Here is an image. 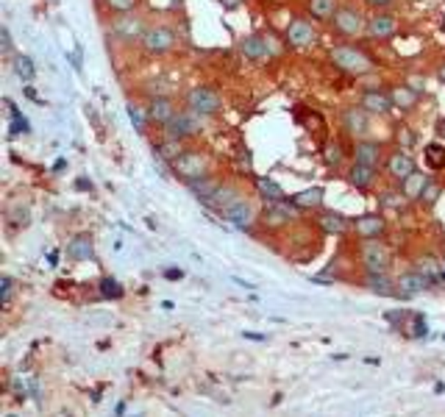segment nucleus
Instances as JSON below:
<instances>
[{"instance_id": "f257e3e1", "label": "nucleus", "mask_w": 445, "mask_h": 417, "mask_svg": "<svg viewBox=\"0 0 445 417\" xmlns=\"http://www.w3.org/2000/svg\"><path fill=\"white\" fill-rule=\"evenodd\" d=\"M329 62H331V64H334L340 73H345V76H354V78L370 76V73L376 70V62H373V56H370L365 48L354 45V42H340V45H331V48H329Z\"/></svg>"}, {"instance_id": "f03ea898", "label": "nucleus", "mask_w": 445, "mask_h": 417, "mask_svg": "<svg viewBox=\"0 0 445 417\" xmlns=\"http://www.w3.org/2000/svg\"><path fill=\"white\" fill-rule=\"evenodd\" d=\"M148 17L142 12H125V15H112L109 17V31L117 42L123 45H139L145 31H148Z\"/></svg>"}, {"instance_id": "7ed1b4c3", "label": "nucleus", "mask_w": 445, "mask_h": 417, "mask_svg": "<svg viewBox=\"0 0 445 417\" xmlns=\"http://www.w3.org/2000/svg\"><path fill=\"white\" fill-rule=\"evenodd\" d=\"M175 48H178V34L167 23H150L145 37H142V42H139V51L145 56H150V59H162V56L173 53Z\"/></svg>"}, {"instance_id": "20e7f679", "label": "nucleus", "mask_w": 445, "mask_h": 417, "mask_svg": "<svg viewBox=\"0 0 445 417\" xmlns=\"http://www.w3.org/2000/svg\"><path fill=\"white\" fill-rule=\"evenodd\" d=\"M170 167H173V175L178 181L192 184V181H198V178L211 172V156L206 150H200V148H186Z\"/></svg>"}, {"instance_id": "39448f33", "label": "nucleus", "mask_w": 445, "mask_h": 417, "mask_svg": "<svg viewBox=\"0 0 445 417\" xmlns=\"http://www.w3.org/2000/svg\"><path fill=\"white\" fill-rule=\"evenodd\" d=\"M331 31L337 34V37H342V39H359V37H365V28H367V15L359 9V6H354V3H340V9H337V15L331 17Z\"/></svg>"}, {"instance_id": "423d86ee", "label": "nucleus", "mask_w": 445, "mask_h": 417, "mask_svg": "<svg viewBox=\"0 0 445 417\" xmlns=\"http://www.w3.org/2000/svg\"><path fill=\"white\" fill-rule=\"evenodd\" d=\"M284 42L293 51H309L320 42V31H317V26L312 23L309 15H295L284 28Z\"/></svg>"}, {"instance_id": "0eeeda50", "label": "nucleus", "mask_w": 445, "mask_h": 417, "mask_svg": "<svg viewBox=\"0 0 445 417\" xmlns=\"http://www.w3.org/2000/svg\"><path fill=\"white\" fill-rule=\"evenodd\" d=\"M184 106H189L192 112H198L209 120V117H217L222 112V95L211 84H195L192 89H186Z\"/></svg>"}, {"instance_id": "6e6552de", "label": "nucleus", "mask_w": 445, "mask_h": 417, "mask_svg": "<svg viewBox=\"0 0 445 417\" xmlns=\"http://www.w3.org/2000/svg\"><path fill=\"white\" fill-rule=\"evenodd\" d=\"M203 125H206V117L203 114H198V112H192L189 106H181L178 112H175V117L162 128V136H175V139H195L200 131H203Z\"/></svg>"}, {"instance_id": "1a4fd4ad", "label": "nucleus", "mask_w": 445, "mask_h": 417, "mask_svg": "<svg viewBox=\"0 0 445 417\" xmlns=\"http://www.w3.org/2000/svg\"><path fill=\"white\" fill-rule=\"evenodd\" d=\"M401 28V20L398 15L392 12H373L367 17V28H365V37L370 42H390Z\"/></svg>"}, {"instance_id": "9d476101", "label": "nucleus", "mask_w": 445, "mask_h": 417, "mask_svg": "<svg viewBox=\"0 0 445 417\" xmlns=\"http://www.w3.org/2000/svg\"><path fill=\"white\" fill-rule=\"evenodd\" d=\"M340 125H342V131H345L348 136H354V139H365V136L370 134L373 117H370L359 103H354V106H345V109L340 112Z\"/></svg>"}, {"instance_id": "9b49d317", "label": "nucleus", "mask_w": 445, "mask_h": 417, "mask_svg": "<svg viewBox=\"0 0 445 417\" xmlns=\"http://www.w3.org/2000/svg\"><path fill=\"white\" fill-rule=\"evenodd\" d=\"M351 156L356 164H365V167H376L381 170L384 167V159H387V148L378 142V139H354V148H351Z\"/></svg>"}, {"instance_id": "f8f14e48", "label": "nucleus", "mask_w": 445, "mask_h": 417, "mask_svg": "<svg viewBox=\"0 0 445 417\" xmlns=\"http://www.w3.org/2000/svg\"><path fill=\"white\" fill-rule=\"evenodd\" d=\"M359 262L367 273H387L390 267V251L378 240H365L359 248Z\"/></svg>"}, {"instance_id": "ddd939ff", "label": "nucleus", "mask_w": 445, "mask_h": 417, "mask_svg": "<svg viewBox=\"0 0 445 417\" xmlns=\"http://www.w3.org/2000/svg\"><path fill=\"white\" fill-rule=\"evenodd\" d=\"M384 170H387V175L392 178V181H403V178H409L415 170H417V164H415V156L406 150V148H392V150H387V159H384Z\"/></svg>"}, {"instance_id": "4468645a", "label": "nucleus", "mask_w": 445, "mask_h": 417, "mask_svg": "<svg viewBox=\"0 0 445 417\" xmlns=\"http://www.w3.org/2000/svg\"><path fill=\"white\" fill-rule=\"evenodd\" d=\"M370 117H387L395 106H392V98H390V89H378V87H367L359 92V100H356Z\"/></svg>"}, {"instance_id": "2eb2a0df", "label": "nucleus", "mask_w": 445, "mask_h": 417, "mask_svg": "<svg viewBox=\"0 0 445 417\" xmlns=\"http://www.w3.org/2000/svg\"><path fill=\"white\" fill-rule=\"evenodd\" d=\"M240 53H243V59L256 62V64L270 62L273 59V39L265 34H248L240 39Z\"/></svg>"}, {"instance_id": "dca6fc26", "label": "nucleus", "mask_w": 445, "mask_h": 417, "mask_svg": "<svg viewBox=\"0 0 445 417\" xmlns=\"http://www.w3.org/2000/svg\"><path fill=\"white\" fill-rule=\"evenodd\" d=\"M222 218H226L229 223H234V229H240V231H251V229H254V223H256L254 203H251L245 195H240L232 206L222 208Z\"/></svg>"}, {"instance_id": "f3484780", "label": "nucleus", "mask_w": 445, "mask_h": 417, "mask_svg": "<svg viewBox=\"0 0 445 417\" xmlns=\"http://www.w3.org/2000/svg\"><path fill=\"white\" fill-rule=\"evenodd\" d=\"M181 106L170 98V95H153L148 103H145V112H148V120H150V125H156V128H164L173 117H175V112H178Z\"/></svg>"}, {"instance_id": "a211bd4d", "label": "nucleus", "mask_w": 445, "mask_h": 417, "mask_svg": "<svg viewBox=\"0 0 445 417\" xmlns=\"http://www.w3.org/2000/svg\"><path fill=\"white\" fill-rule=\"evenodd\" d=\"M293 203L290 200H281V203H268V208L262 212V226L268 229V231H279V229H284V226H290L293 223Z\"/></svg>"}, {"instance_id": "6ab92c4d", "label": "nucleus", "mask_w": 445, "mask_h": 417, "mask_svg": "<svg viewBox=\"0 0 445 417\" xmlns=\"http://www.w3.org/2000/svg\"><path fill=\"white\" fill-rule=\"evenodd\" d=\"M390 98H392V106L406 114V112H415L420 106V89H415L409 81H401V84H392L390 87Z\"/></svg>"}, {"instance_id": "aec40b11", "label": "nucleus", "mask_w": 445, "mask_h": 417, "mask_svg": "<svg viewBox=\"0 0 445 417\" xmlns=\"http://www.w3.org/2000/svg\"><path fill=\"white\" fill-rule=\"evenodd\" d=\"M354 229L362 240H381L384 231H387V223L381 215H362L354 220Z\"/></svg>"}, {"instance_id": "412c9836", "label": "nucleus", "mask_w": 445, "mask_h": 417, "mask_svg": "<svg viewBox=\"0 0 445 417\" xmlns=\"http://www.w3.org/2000/svg\"><path fill=\"white\" fill-rule=\"evenodd\" d=\"M348 184L351 186H356L359 192H365V189H373L376 184H378V170L376 167H365V164H351L348 167Z\"/></svg>"}, {"instance_id": "4be33fe9", "label": "nucleus", "mask_w": 445, "mask_h": 417, "mask_svg": "<svg viewBox=\"0 0 445 417\" xmlns=\"http://www.w3.org/2000/svg\"><path fill=\"white\" fill-rule=\"evenodd\" d=\"M431 284H434V281H431L428 276H423L420 270H406V273H401V276H398V281H395V287H398L401 292H406V295L426 292Z\"/></svg>"}, {"instance_id": "5701e85b", "label": "nucleus", "mask_w": 445, "mask_h": 417, "mask_svg": "<svg viewBox=\"0 0 445 417\" xmlns=\"http://www.w3.org/2000/svg\"><path fill=\"white\" fill-rule=\"evenodd\" d=\"M184 150H186V142H184V139H175V136H159V142L153 145L156 159H159V161H167V164H173Z\"/></svg>"}, {"instance_id": "b1692460", "label": "nucleus", "mask_w": 445, "mask_h": 417, "mask_svg": "<svg viewBox=\"0 0 445 417\" xmlns=\"http://www.w3.org/2000/svg\"><path fill=\"white\" fill-rule=\"evenodd\" d=\"M237 197H240V189H237L234 184H226V181H222V184L214 189V195H211L203 206H209V208H214V212H220V215H222V208L232 206Z\"/></svg>"}, {"instance_id": "393cba45", "label": "nucleus", "mask_w": 445, "mask_h": 417, "mask_svg": "<svg viewBox=\"0 0 445 417\" xmlns=\"http://www.w3.org/2000/svg\"><path fill=\"white\" fill-rule=\"evenodd\" d=\"M304 9L312 20H320V23H331V17L337 15L340 9V0H304Z\"/></svg>"}, {"instance_id": "a878e982", "label": "nucleus", "mask_w": 445, "mask_h": 417, "mask_svg": "<svg viewBox=\"0 0 445 417\" xmlns=\"http://www.w3.org/2000/svg\"><path fill=\"white\" fill-rule=\"evenodd\" d=\"M67 256H70L73 262H89V259H95L92 237H89V234H76V237L67 242Z\"/></svg>"}, {"instance_id": "bb28decb", "label": "nucleus", "mask_w": 445, "mask_h": 417, "mask_svg": "<svg viewBox=\"0 0 445 417\" xmlns=\"http://www.w3.org/2000/svg\"><path fill=\"white\" fill-rule=\"evenodd\" d=\"M323 200H326V189H323V186H309V189L295 192V195L290 197V203H293L295 208H320Z\"/></svg>"}, {"instance_id": "cd10ccee", "label": "nucleus", "mask_w": 445, "mask_h": 417, "mask_svg": "<svg viewBox=\"0 0 445 417\" xmlns=\"http://www.w3.org/2000/svg\"><path fill=\"white\" fill-rule=\"evenodd\" d=\"M317 226H320V231H323V234H334V237H340V234H345V229H348V220H345L340 212H331V208H323V212L317 215Z\"/></svg>"}, {"instance_id": "c85d7f7f", "label": "nucleus", "mask_w": 445, "mask_h": 417, "mask_svg": "<svg viewBox=\"0 0 445 417\" xmlns=\"http://www.w3.org/2000/svg\"><path fill=\"white\" fill-rule=\"evenodd\" d=\"M431 181V175H426V172H420V170H415L409 178H403L398 186H401V192L409 197V200H420V195H423V189H426V184Z\"/></svg>"}, {"instance_id": "c756f323", "label": "nucleus", "mask_w": 445, "mask_h": 417, "mask_svg": "<svg viewBox=\"0 0 445 417\" xmlns=\"http://www.w3.org/2000/svg\"><path fill=\"white\" fill-rule=\"evenodd\" d=\"M406 203H409V197L401 192V186L384 189V192L378 195V208H384V212H403Z\"/></svg>"}, {"instance_id": "7c9ffc66", "label": "nucleus", "mask_w": 445, "mask_h": 417, "mask_svg": "<svg viewBox=\"0 0 445 417\" xmlns=\"http://www.w3.org/2000/svg\"><path fill=\"white\" fill-rule=\"evenodd\" d=\"M220 184H222V181H220V178H214V175L209 172V175H203V178H198V181L186 184V189H189V192H192V195H195L200 203H206V200L214 195V189H217Z\"/></svg>"}, {"instance_id": "2f4dec72", "label": "nucleus", "mask_w": 445, "mask_h": 417, "mask_svg": "<svg viewBox=\"0 0 445 417\" xmlns=\"http://www.w3.org/2000/svg\"><path fill=\"white\" fill-rule=\"evenodd\" d=\"M323 161L329 164V167H340L342 161H345V145H342V139H334V136H329L326 139V145H323Z\"/></svg>"}, {"instance_id": "473e14b6", "label": "nucleus", "mask_w": 445, "mask_h": 417, "mask_svg": "<svg viewBox=\"0 0 445 417\" xmlns=\"http://www.w3.org/2000/svg\"><path fill=\"white\" fill-rule=\"evenodd\" d=\"M256 192H259L265 200H270V203H281V200L287 197L284 189H281V184L273 181V178H256Z\"/></svg>"}, {"instance_id": "72a5a7b5", "label": "nucleus", "mask_w": 445, "mask_h": 417, "mask_svg": "<svg viewBox=\"0 0 445 417\" xmlns=\"http://www.w3.org/2000/svg\"><path fill=\"white\" fill-rule=\"evenodd\" d=\"M365 287L373 290V292H378V295H392L395 281H392L387 273H367V276H365Z\"/></svg>"}, {"instance_id": "f704fd0d", "label": "nucleus", "mask_w": 445, "mask_h": 417, "mask_svg": "<svg viewBox=\"0 0 445 417\" xmlns=\"http://www.w3.org/2000/svg\"><path fill=\"white\" fill-rule=\"evenodd\" d=\"M142 0H98V6L112 17V15H125V12H139Z\"/></svg>"}, {"instance_id": "c9c22d12", "label": "nucleus", "mask_w": 445, "mask_h": 417, "mask_svg": "<svg viewBox=\"0 0 445 417\" xmlns=\"http://www.w3.org/2000/svg\"><path fill=\"white\" fill-rule=\"evenodd\" d=\"M423 156L431 170H445V142H428L423 148Z\"/></svg>"}, {"instance_id": "e433bc0d", "label": "nucleus", "mask_w": 445, "mask_h": 417, "mask_svg": "<svg viewBox=\"0 0 445 417\" xmlns=\"http://www.w3.org/2000/svg\"><path fill=\"white\" fill-rule=\"evenodd\" d=\"M15 76H17L20 81L31 84V81H34V76H37L34 59H31V56H26V53H17V56H15Z\"/></svg>"}, {"instance_id": "4c0bfd02", "label": "nucleus", "mask_w": 445, "mask_h": 417, "mask_svg": "<svg viewBox=\"0 0 445 417\" xmlns=\"http://www.w3.org/2000/svg\"><path fill=\"white\" fill-rule=\"evenodd\" d=\"M417 270L423 276H428L431 281H442V262L434 259V256H420L417 259Z\"/></svg>"}, {"instance_id": "58836bf2", "label": "nucleus", "mask_w": 445, "mask_h": 417, "mask_svg": "<svg viewBox=\"0 0 445 417\" xmlns=\"http://www.w3.org/2000/svg\"><path fill=\"white\" fill-rule=\"evenodd\" d=\"M395 142H398V148L412 150V148L417 145V134H415V128H412V125H406V123H398V125H395Z\"/></svg>"}, {"instance_id": "ea45409f", "label": "nucleus", "mask_w": 445, "mask_h": 417, "mask_svg": "<svg viewBox=\"0 0 445 417\" xmlns=\"http://www.w3.org/2000/svg\"><path fill=\"white\" fill-rule=\"evenodd\" d=\"M128 120L134 123V128H137L139 134H145V131H148V125H150L148 112H145V106H139V103H128Z\"/></svg>"}, {"instance_id": "a19ab883", "label": "nucleus", "mask_w": 445, "mask_h": 417, "mask_svg": "<svg viewBox=\"0 0 445 417\" xmlns=\"http://www.w3.org/2000/svg\"><path fill=\"white\" fill-rule=\"evenodd\" d=\"M442 189H445V186H442V181L431 178V181L426 184V189H423V195H420V200H417V203H423V206H428V208H431V206H434V203L439 200Z\"/></svg>"}, {"instance_id": "79ce46f5", "label": "nucleus", "mask_w": 445, "mask_h": 417, "mask_svg": "<svg viewBox=\"0 0 445 417\" xmlns=\"http://www.w3.org/2000/svg\"><path fill=\"white\" fill-rule=\"evenodd\" d=\"M362 3L370 9V12H392L401 0H362Z\"/></svg>"}, {"instance_id": "37998d69", "label": "nucleus", "mask_w": 445, "mask_h": 417, "mask_svg": "<svg viewBox=\"0 0 445 417\" xmlns=\"http://www.w3.org/2000/svg\"><path fill=\"white\" fill-rule=\"evenodd\" d=\"M101 290H103L106 298H120V295H123V290H120V284H117L114 278H103V281H101Z\"/></svg>"}, {"instance_id": "c03bdc74", "label": "nucleus", "mask_w": 445, "mask_h": 417, "mask_svg": "<svg viewBox=\"0 0 445 417\" xmlns=\"http://www.w3.org/2000/svg\"><path fill=\"white\" fill-rule=\"evenodd\" d=\"M0 48H3V53H6V56H12V53H15V42H12V31H9V26L0 28Z\"/></svg>"}, {"instance_id": "a18cd8bd", "label": "nucleus", "mask_w": 445, "mask_h": 417, "mask_svg": "<svg viewBox=\"0 0 445 417\" xmlns=\"http://www.w3.org/2000/svg\"><path fill=\"white\" fill-rule=\"evenodd\" d=\"M220 6L226 9V12H237L243 6V0H220Z\"/></svg>"}, {"instance_id": "49530a36", "label": "nucleus", "mask_w": 445, "mask_h": 417, "mask_svg": "<svg viewBox=\"0 0 445 417\" xmlns=\"http://www.w3.org/2000/svg\"><path fill=\"white\" fill-rule=\"evenodd\" d=\"M9 301H12V278L3 276V303H9Z\"/></svg>"}, {"instance_id": "de8ad7c7", "label": "nucleus", "mask_w": 445, "mask_h": 417, "mask_svg": "<svg viewBox=\"0 0 445 417\" xmlns=\"http://www.w3.org/2000/svg\"><path fill=\"white\" fill-rule=\"evenodd\" d=\"M437 78H439V81L445 84V59H442V62L437 64Z\"/></svg>"}, {"instance_id": "09e8293b", "label": "nucleus", "mask_w": 445, "mask_h": 417, "mask_svg": "<svg viewBox=\"0 0 445 417\" xmlns=\"http://www.w3.org/2000/svg\"><path fill=\"white\" fill-rule=\"evenodd\" d=\"M437 136H439V142H445V120H439V125H437Z\"/></svg>"}, {"instance_id": "8fccbe9b", "label": "nucleus", "mask_w": 445, "mask_h": 417, "mask_svg": "<svg viewBox=\"0 0 445 417\" xmlns=\"http://www.w3.org/2000/svg\"><path fill=\"white\" fill-rule=\"evenodd\" d=\"M164 276H167V278H184V273H181V270H167Z\"/></svg>"}]
</instances>
